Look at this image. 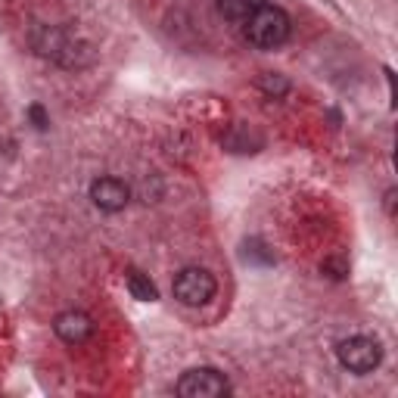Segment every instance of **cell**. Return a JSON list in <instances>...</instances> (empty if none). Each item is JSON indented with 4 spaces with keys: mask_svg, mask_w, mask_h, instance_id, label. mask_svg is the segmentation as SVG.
<instances>
[{
    "mask_svg": "<svg viewBox=\"0 0 398 398\" xmlns=\"http://www.w3.org/2000/svg\"><path fill=\"white\" fill-rule=\"evenodd\" d=\"M246 37L258 50H274L290 37V16L280 6H261L252 19H246Z\"/></svg>",
    "mask_w": 398,
    "mask_h": 398,
    "instance_id": "obj_2",
    "label": "cell"
},
{
    "mask_svg": "<svg viewBox=\"0 0 398 398\" xmlns=\"http://www.w3.org/2000/svg\"><path fill=\"white\" fill-rule=\"evenodd\" d=\"M215 277H211L205 267H184V271L174 277V298L190 308H199L205 305L209 298H215Z\"/></svg>",
    "mask_w": 398,
    "mask_h": 398,
    "instance_id": "obj_5",
    "label": "cell"
},
{
    "mask_svg": "<svg viewBox=\"0 0 398 398\" xmlns=\"http://www.w3.org/2000/svg\"><path fill=\"white\" fill-rule=\"evenodd\" d=\"M53 330L56 336H59L62 342H68V345H81V342H87L93 336V321L84 314V311H62V314H56L53 321Z\"/></svg>",
    "mask_w": 398,
    "mask_h": 398,
    "instance_id": "obj_7",
    "label": "cell"
},
{
    "mask_svg": "<svg viewBox=\"0 0 398 398\" xmlns=\"http://www.w3.org/2000/svg\"><path fill=\"white\" fill-rule=\"evenodd\" d=\"M31 44H35V50L41 56H47V59L59 62V66H66V68L87 66V62L93 59L91 44L78 41L72 31L56 28V25H37V28L31 31Z\"/></svg>",
    "mask_w": 398,
    "mask_h": 398,
    "instance_id": "obj_1",
    "label": "cell"
},
{
    "mask_svg": "<svg viewBox=\"0 0 398 398\" xmlns=\"http://www.w3.org/2000/svg\"><path fill=\"white\" fill-rule=\"evenodd\" d=\"M230 383L221 370L215 367H193L178 379V395L180 398H218L227 395Z\"/></svg>",
    "mask_w": 398,
    "mask_h": 398,
    "instance_id": "obj_4",
    "label": "cell"
},
{
    "mask_svg": "<svg viewBox=\"0 0 398 398\" xmlns=\"http://www.w3.org/2000/svg\"><path fill=\"white\" fill-rule=\"evenodd\" d=\"M265 6V0H218V12L230 22H246Z\"/></svg>",
    "mask_w": 398,
    "mask_h": 398,
    "instance_id": "obj_8",
    "label": "cell"
},
{
    "mask_svg": "<svg viewBox=\"0 0 398 398\" xmlns=\"http://www.w3.org/2000/svg\"><path fill=\"white\" fill-rule=\"evenodd\" d=\"M128 290H131V296L140 298V302H155V298H159L155 283L149 280V274H143V271H131L128 274Z\"/></svg>",
    "mask_w": 398,
    "mask_h": 398,
    "instance_id": "obj_9",
    "label": "cell"
},
{
    "mask_svg": "<svg viewBox=\"0 0 398 398\" xmlns=\"http://www.w3.org/2000/svg\"><path fill=\"white\" fill-rule=\"evenodd\" d=\"M28 118H31V124H35L37 131H44V128L50 124V118H47V112H44V106H41V103L28 106Z\"/></svg>",
    "mask_w": 398,
    "mask_h": 398,
    "instance_id": "obj_13",
    "label": "cell"
},
{
    "mask_svg": "<svg viewBox=\"0 0 398 398\" xmlns=\"http://www.w3.org/2000/svg\"><path fill=\"white\" fill-rule=\"evenodd\" d=\"M321 271L327 274V277H333V280H345V274H348V258H345L342 252L330 255V258H323Z\"/></svg>",
    "mask_w": 398,
    "mask_h": 398,
    "instance_id": "obj_12",
    "label": "cell"
},
{
    "mask_svg": "<svg viewBox=\"0 0 398 398\" xmlns=\"http://www.w3.org/2000/svg\"><path fill=\"white\" fill-rule=\"evenodd\" d=\"M258 87L267 93V97H274V100H283L286 93H290V81H286L283 75H277V72H265V75H261Z\"/></svg>",
    "mask_w": 398,
    "mask_h": 398,
    "instance_id": "obj_10",
    "label": "cell"
},
{
    "mask_svg": "<svg viewBox=\"0 0 398 398\" xmlns=\"http://www.w3.org/2000/svg\"><path fill=\"white\" fill-rule=\"evenodd\" d=\"M243 258H246V261H255V265H274V252H271V249H267L261 240L243 243Z\"/></svg>",
    "mask_w": 398,
    "mask_h": 398,
    "instance_id": "obj_11",
    "label": "cell"
},
{
    "mask_svg": "<svg viewBox=\"0 0 398 398\" xmlns=\"http://www.w3.org/2000/svg\"><path fill=\"white\" fill-rule=\"evenodd\" d=\"M91 199H93V205H97L100 211L115 215V211H122L124 205L131 202V187L124 184V180L106 174V178H97L91 184Z\"/></svg>",
    "mask_w": 398,
    "mask_h": 398,
    "instance_id": "obj_6",
    "label": "cell"
},
{
    "mask_svg": "<svg viewBox=\"0 0 398 398\" xmlns=\"http://www.w3.org/2000/svg\"><path fill=\"white\" fill-rule=\"evenodd\" d=\"M336 358L352 373H370V370H377L379 361H383V345H379L377 339H370V336H348V339L339 342Z\"/></svg>",
    "mask_w": 398,
    "mask_h": 398,
    "instance_id": "obj_3",
    "label": "cell"
}]
</instances>
